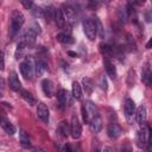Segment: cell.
Here are the masks:
<instances>
[{
    "instance_id": "obj_1",
    "label": "cell",
    "mask_w": 152,
    "mask_h": 152,
    "mask_svg": "<svg viewBox=\"0 0 152 152\" xmlns=\"http://www.w3.org/2000/svg\"><path fill=\"white\" fill-rule=\"evenodd\" d=\"M24 21H25V17L23 15V13L19 12L18 10H14L11 14V24L8 28V34L12 39L15 38V36L19 33L20 27L23 26Z\"/></svg>"
},
{
    "instance_id": "obj_2",
    "label": "cell",
    "mask_w": 152,
    "mask_h": 152,
    "mask_svg": "<svg viewBox=\"0 0 152 152\" xmlns=\"http://www.w3.org/2000/svg\"><path fill=\"white\" fill-rule=\"evenodd\" d=\"M82 116H83V121L86 124H89V121L91 119H94L95 116H99L97 107L90 101L83 103V106H82Z\"/></svg>"
},
{
    "instance_id": "obj_3",
    "label": "cell",
    "mask_w": 152,
    "mask_h": 152,
    "mask_svg": "<svg viewBox=\"0 0 152 152\" xmlns=\"http://www.w3.org/2000/svg\"><path fill=\"white\" fill-rule=\"evenodd\" d=\"M150 129H151V127L148 125H146L145 122L141 124V128L137 133V145H138V147H144L147 144L148 137H150Z\"/></svg>"
},
{
    "instance_id": "obj_4",
    "label": "cell",
    "mask_w": 152,
    "mask_h": 152,
    "mask_svg": "<svg viewBox=\"0 0 152 152\" xmlns=\"http://www.w3.org/2000/svg\"><path fill=\"white\" fill-rule=\"evenodd\" d=\"M82 25H83V32L87 36V38L89 40H94L95 39V36L97 34L95 21L91 20V19H84Z\"/></svg>"
},
{
    "instance_id": "obj_5",
    "label": "cell",
    "mask_w": 152,
    "mask_h": 152,
    "mask_svg": "<svg viewBox=\"0 0 152 152\" xmlns=\"http://www.w3.org/2000/svg\"><path fill=\"white\" fill-rule=\"evenodd\" d=\"M70 134L74 139H78L82 134V126L80 122V119L76 114L71 116V122H70Z\"/></svg>"
},
{
    "instance_id": "obj_6",
    "label": "cell",
    "mask_w": 152,
    "mask_h": 152,
    "mask_svg": "<svg viewBox=\"0 0 152 152\" xmlns=\"http://www.w3.org/2000/svg\"><path fill=\"white\" fill-rule=\"evenodd\" d=\"M36 36H37V33H36L32 28H28V30L20 37L19 42L23 43V44H25L26 46H31V45H33L34 42H36Z\"/></svg>"
},
{
    "instance_id": "obj_7",
    "label": "cell",
    "mask_w": 152,
    "mask_h": 152,
    "mask_svg": "<svg viewBox=\"0 0 152 152\" xmlns=\"http://www.w3.org/2000/svg\"><path fill=\"white\" fill-rule=\"evenodd\" d=\"M124 108H125L126 119H127L129 122H132L133 115H135V114H134V113H135V103H134V101H133L132 99H126Z\"/></svg>"
},
{
    "instance_id": "obj_8",
    "label": "cell",
    "mask_w": 152,
    "mask_h": 152,
    "mask_svg": "<svg viewBox=\"0 0 152 152\" xmlns=\"http://www.w3.org/2000/svg\"><path fill=\"white\" fill-rule=\"evenodd\" d=\"M8 86L14 91L21 90V83H20L19 77H18V75H17L15 71H11L10 72V76H8Z\"/></svg>"
},
{
    "instance_id": "obj_9",
    "label": "cell",
    "mask_w": 152,
    "mask_h": 152,
    "mask_svg": "<svg viewBox=\"0 0 152 152\" xmlns=\"http://www.w3.org/2000/svg\"><path fill=\"white\" fill-rule=\"evenodd\" d=\"M37 115H38V118H39L43 122H45V124L49 122V109H48V107L45 106V103H43V102H39V103H38V107H37Z\"/></svg>"
},
{
    "instance_id": "obj_10",
    "label": "cell",
    "mask_w": 152,
    "mask_h": 152,
    "mask_svg": "<svg viewBox=\"0 0 152 152\" xmlns=\"http://www.w3.org/2000/svg\"><path fill=\"white\" fill-rule=\"evenodd\" d=\"M107 133H108V137H109V138L116 139V138H119V137L121 135L122 129H121V127H120L118 124L112 122V124H109V125L107 126Z\"/></svg>"
},
{
    "instance_id": "obj_11",
    "label": "cell",
    "mask_w": 152,
    "mask_h": 152,
    "mask_svg": "<svg viewBox=\"0 0 152 152\" xmlns=\"http://www.w3.org/2000/svg\"><path fill=\"white\" fill-rule=\"evenodd\" d=\"M141 81L147 86V87H151L152 86V72L148 68L147 64H145L141 69Z\"/></svg>"
},
{
    "instance_id": "obj_12",
    "label": "cell",
    "mask_w": 152,
    "mask_h": 152,
    "mask_svg": "<svg viewBox=\"0 0 152 152\" xmlns=\"http://www.w3.org/2000/svg\"><path fill=\"white\" fill-rule=\"evenodd\" d=\"M62 11H63V14H64L66 21H69L70 24H72V23L75 21V18H76L75 10H74L71 6H69V5H63Z\"/></svg>"
},
{
    "instance_id": "obj_13",
    "label": "cell",
    "mask_w": 152,
    "mask_h": 152,
    "mask_svg": "<svg viewBox=\"0 0 152 152\" xmlns=\"http://www.w3.org/2000/svg\"><path fill=\"white\" fill-rule=\"evenodd\" d=\"M53 19H55V23H56V25H57L58 28H64V27H65V20H66V19H65V17H64L62 10H59V8L55 10Z\"/></svg>"
},
{
    "instance_id": "obj_14",
    "label": "cell",
    "mask_w": 152,
    "mask_h": 152,
    "mask_svg": "<svg viewBox=\"0 0 152 152\" xmlns=\"http://www.w3.org/2000/svg\"><path fill=\"white\" fill-rule=\"evenodd\" d=\"M57 100H58V104L61 108H64L66 106V103H69V94L65 89H59L57 91Z\"/></svg>"
},
{
    "instance_id": "obj_15",
    "label": "cell",
    "mask_w": 152,
    "mask_h": 152,
    "mask_svg": "<svg viewBox=\"0 0 152 152\" xmlns=\"http://www.w3.org/2000/svg\"><path fill=\"white\" fill-rule=\"evenodd\" d=\"M103 65H104V69H106L107 75H108L112 80H114V78L116 77V69H115L114 64L109 61V58H104V59H103Z\"/></svg>"
},
{
    "instance_id": "obj_16",
    "label": "cell",
    "mask_w": 152,
    "mask_h": 152,
    "mask_svg": "<svg viewBox=\"0 0 152 152\" xmlns=\"http://www.w3.org/2000/svg\"><path fill=\"white\" fill-rule=\"evenodd\" d=\"M42 89H43V93L46 97H51L52 94H53V84L50 80L45 78L42 81Z\"/></svg>"
},
{
    "instance_id": "obj_17",
    "label": "cell",
    "mask_w": 152,
    "mask_h": 152,
    "mask_svg": "<svg viewBox=\"0 0 152 152\" xmlns=\"http://www.w3.org/2000/svg\"><path fill=\"white\" fill-rule=\"evenodd\" d=\"M89 127H90V129H91L93 133H99L102 129V120H101L100 115L99 116H95L94 119H91L89 121Z\"/></svg>"
},
{
    "instance_id": "obj_18",
    "label": "cell",
    "mask_w": 152,
    "mask_h": 152,
    "mask_svg": "<svg viewBox=\"0 0 152 152\" xmlns=\"http://www.w3.org/2000/svg\"><path fill=\"white\" fill-rule=\"evenodd\" d=\"M146 118H147V112H146V107L145 106H140L138 107L137 112H135V120L138 124H144L146 121Z\"/></svg>"
},
{
    "instance_id": "obj_19",
    "label": "cell",
    "mask_w": 152,
    "mask_h": 152,
    "mask_svg": "<svg viewBox=\"0 0 152 152\" xmlns=\"http://www.w3.org/2000/svg\"><path fill=\"white\" fill-rule=\"evenodd\" d=\"M0 124H1V127L4 128V131L7 133V134H10V135H13L14 133H15V127L7 120V119H5L4 116L1 118V121H0Z\"/></svg>"
},
{
    "instance_id": "obj_20",
    "label": "cell",
    "mask_w": 152,
    "mask_h": 152,
    "mask_svg": "<svg viewBox=\"0 0 152 152\" xmlns=\"http://www.w3.org/2000/svg\"><path fill=\"white\" fill-rule=\"evenodd\" d=\"M100 52L102 53V56L104 58H112L113 55H114V51H113V48L108 44H100Z\"/></svg>"
},
{
    "instance_id": "obj_21",
    "label": "cell",
    "mask_w": 152,
    "mask_h": 152,
    "mask_svg": "<svg viewBox=\"0 0 152 152\" xmlns=\"http://www.w3.org/2000/svg\"><path fill=\"white\" fill-rule=\"evenodd\" d=\"M56 39L62 43V44H66V45H70V44H74L75 43V39L70 36V34H66V33H58L56 36Z\"/></svg>"
},
{
    "instance_id": "obj_22",
    "label": "cell",
    "mask_w": 152,
    "mask_h": 152,
    "mask_svg": "<svg viewBox=\"0 0 152 152\" xmlns=\"http://www.w3.org/2000/svg\"><path fill=\"white\" fill-rule=\"evenodd\" d=\"M82 86H83V89L86 90V94L87 95H90L94 90V83L93 81L89 78V77H83L82 78Z\"/></svg>"
},
{
    "instance_id": "obj_23",
    "label": "cell",
    "mask_w": 152,
    "mask_h": 152,
    "mask_svg": "<svg viewBox=\"0 0 152 152\" xmlns=\"http://www.w3.org/2000/svg\"><path fill=\"white\" fill-rule=\"evenodd\" d=\"M19 141H20L21 146L25 147V148H28L31 146V140H30L28 135L26 134V132L23 131V129L19 132Z\"/></svg>"
},
{
    "instance_id": "obj_24",
    "label": "cell",
    "mask_w": 152,
    "mask_h": 152,
    "mask_svg": "<svg viewBox=\"0 0 152 152\" xmlns=\"http://www.w3.org/2000/svg\"><path fill=\"white\" fill-rule=\"evenodd\" d=\"M20 94H21V97L25 100L26 103H28L30 106H34V104H36V100H34V97L31 95V93H28V91L25 90V89H21V90H20Z\"/></svg>"
},
{
    "instance_id": "obj_25",
    "label": "cell",
    "mask_w": 152,
    "mask_h": 152,
    "mask_svg": "<svg viewBox=\"0 0 152 152\" xmlns=\"http://www.w3.org/2000/svg\"><path fill=\"white\" fill-rule=\"evenodd\" d=\"M72 96L76 100L82 99V87L78 84V82H72Z\"/></svg>"
},
{
    "instance_id": "obj_26",
    "label": "cell",
    "mask_w": 152,
    "mask_h": 152,
    "mask_svg": "<svg viewBox=\"0 0 152 152\" xmlns=\"http://www.w3.org/2000/svg\"><path fill=\"white\" fill-rule=\"evenodd\" d=\"M46 71V64L42 59H36V74L38 76H42Z\"/></svg>"
},
{
    "instance_id": "obj_27",
    "label": "cell",
    "mask_w": 152,
    "mask_h": 152,
    "mask_svg": "<svg viewBox=\"0 0 152 152\" xmlns=\"http://www.w3.org/2000/svg\"><path fill=\"white\" fill-rule=\"evenodd\" d=\"M58 132L62 134V137H68L70 133V127L66 121H62L58 126Z\"/></svg>"
},
{
    "instance_id": "obj_28",
    "label": "cell",
    "mask_w": 152,
    "mask_h": 152,
    "mask_svg": "<svg viewBox=\"0 0 152 152\" xmlns=\"http://www.w3.org/2000/svg\"><path fill=\"white\" fill-rule=\"evenodd\" d=\"M53 15H55V10L52 7H46L44 10V18L48 23H50L53 19Z\"/></svg>"
},
{
    "instance_id": "obj_29",
    "label": "cell",
    "mask_w": 152,
    "mask_h": 152,
    "mask_svg": "<svg viewBox=\"0 0 152 152\" xmlns=\"http://www.w3.org/2000/svg\"><path fill=\"white\" fill-rule=\"evenodd\" d=\"M95 25H96V31H97V34L101 37V38H103L104 37V28H103V25H102V23L100 21V19L99 18H95Z\"/></svg>"
},
{
    "instance_id": "obj_30",
    "label": "cell",
    "mask_w": 152,
    "mask_h": 152,
    "mask_svg": "<svg viewBox=\"0 0 152 152\" xmlns=\"http://www.w3.org/2000/svg\"><path fill=\"white\" fill-rule=\"evenodd\" d=\"M21 2V5L26 8V10H32L33 8V0H19Z\"/></svg>"
},
{
    "instance_id": "obj_31",
    "label": "cell",
    "mask_w": 152,
    "mask_h": 152,
    "mask_svg": "<svg viewBox=\"0 0 152 152\" xmlns=\"http://www.w3.org/2000/svg\"><path fill=\"white\" fill-rule=\"evenodd\" d=\"M100 88H101L102 90H104V91L108 89V83H107L106 76H102V77L100 78Z\"/></svg>"
},
{
    "instance_id": "obj_32",
    "label": "cell",
    "mask_w": 152,
    "mask_h": 152,
    "mask_svg": "<svg viewBox=\"0 0 152 152\" xmlns=\"http://www.w3.org/2000/svg\"><path fill=\"white\" fill-rule=\"evenodd\" d=\"M147 148H148V151H152V128L150 129V137H148V141H147Z\"/></svg>"
},
{
    "instance_id": "obj_33",
    "label": "cell",
    "mask_w": 152,
    "mask_h": 152,
    "mask_svg": "<svg viewBox=\"0 0 152 152\" xmlns=\"http://www.w3.org/2000/svg\"><path fill=\"white\" fill-rule=\"evenodd\" d=\"M145 19H146L147 23H151L152 21V12L151 11H148V12L145 13Z\"/></svg>"
},
{
    "instance_id": "obj_34",
    "label": "cell",
    "mask_w": 152,
    "mask_h": 152,
    "mask_svg": "<svg viewBox=\"0 0 152 152\" xmlns=\"http://www.w3.org/2000/svg\"><path fill=\"white\" fill-rule=\"evenodd\" d=\"M1 70H4V68H5V57H4V53H1Z\"/></svg>"
},
{
    "instance_id": "obj_35",
    "label": "cell",
    "mask_w": 152,
    "mask_h": 152,
    "mask_svg": "<svg viewBox=\"0 0 152 152\" xmlns=\"http://www.w3.org/2000/svg\"><path fill=\"white\" fill-rule=\"evenodd\" d=\"M146 49H152V37H151L150 40L147 42V44H146Z\"/></svg>"
},
{
    "instance_id": "obj_36",
    "label": "cell",
    "mask_w": 152,
    "mask_h": 152,
    "mask_svg": "<svg viewBox=\"0 0 152 152\" xmlns=\"http://www.w3.org/2000/svg\"><path fill=\"white\" fill-rule=\"evenodd\" d=\"M97 6V0H90V7H96Z\"/></svg>"
},
{
    "instance_id": "obj_37",
    "label": "cell",
    "mask_w": 152,
    "mask_h": 152,
    "mask_svg": "<svg viewBox=\"0 0 152 152\" xmlns=\"http://www.w3.org/2000/svg\"><path fill=\"white\" fill-rule=\"evenodd\" d=\"M68 55L69 56H72V57H77V53L76 52H72V51H68Z\"/></svg>"
},
{
    "instance_id": "obj_38",
    "label": "cell",
    "mask_w": 152,
    "mask_h": 152,
    "mask_svg": "<svg viewBox=\"0 0 152 152\" xmlns=\"http://www.w3.org/2000/svg\"><path fill=\"white\" fill-rule=\"evenodd\" d=\"M145 1H146V0H135V2H137L138 5H142Z\"/></svg>"
},
{
    "instance_id": "obj_39",
    "label": "cell",
    "mask_w": 152,
    "mask_h": 152,
    "mask_svg": "<svg viewBox=\"0 0 152 152\" xmlns=\"http://www.w3.org/2000/svg\"><path fill=\"white\" fill-rule=\"evenodd\" d=\"M103 1H107V0H103Z\"/></svg>"
},
{
    "instance_id": "obj_40",
    "label": "cell",
    "mask_w": 152,
    "mask_h": 152,
    "mask_svg": "<svg viewBox=\"0 0 152 152\" xmlns=\"http://www.w3.org/2000/svg\"><path fill=\"white\" fill-rule=\"evenodd\" d=\"M151 1H152V0H151Z\"/></svg>"
}]
</instances>
